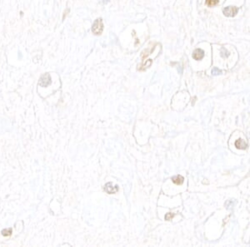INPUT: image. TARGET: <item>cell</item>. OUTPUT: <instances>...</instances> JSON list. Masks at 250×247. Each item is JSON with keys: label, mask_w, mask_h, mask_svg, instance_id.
Here are the masks:
<instances>
[{"label": "cell", "mask_w": 250, "mask_h": 247, "mask_svg": "<svg viewBox=\"0 0 250 247\" xmlns=\"http://www.w3.org/2000/svg\"><path fill=\"white\" fill-rule=\"evenodd\" d=\"M218 3V0H206V4L209 7L215 6Z\"/></svg>", "instance_id": "obj_9"}, {"label": "cell", "mask_w": 250, "mask_h": 247, "mask_svg": "<svg viewBox=\"0 0 250 247\" xmlns=\"http://www.w3.org/2000/svg\"><path fill=\"white\" fill-rule=\"evenodd\" d=\"M11 234H12V229H11V228L5 229V230H3V231H2V235H3V236H9Z\"/></svg>", "instance_id": "obj_10"}, {"label": "cell", "mask_w": 250, "mask_h": 247, "mask_svg": "<svg viewBox=\"0 0 250 247\" xmlns=\"http://www.w3.org/2000/svg\"><path fill=\"white\" fill-rule=\"evenodd\" d=\"M221 73H222L221 70H219L218 68H214L212 69V75L217 76L221 74Z\"/></svg>", "instance_id": "obj_11"}, {"label": "cell", "mask_w": 250, "mask_h": 247, "mask_svg": "<svg viewBox=\"0 0 250 247\" xmlns=\"http://www.w3.org/2000/svg\"><path fill=\"white\" fill-rule=\"evenodd\" d=\"M104 191L109 194H114L118 191V185H113L112 182H108L104 185Z\"/></svg>", "instance_id": "obj_3"}, {"label": "cell", "mask_w": 250, "mask_h": 247, "mask_svg": "<svg viewBox=\"0 0 250 247\" xmlns=\"http://www.w3.org/2000/svg\"><path fill=\"white\" fill-rule=\"evenodd\" d=\"M172 181H173V182L175 183L176 185H181V184H183V181H184V178H183L182 176H176V177H174L172 178Z\"/></svg>", "instance_id": "obj_7"}, {"label": "cell", "mask_w": 250, "mask_h": 247, "mask_svg": "<svg viewBox=\"0 0 250 247\" xmlns=\"http://www.w3.org/2000/svg\"><path fill=\"white\" fill-rule=\"evenodd\" d=\"M174 216V214H172V213H168L166 216H165V220H169L172 219Z\"/></svg>", "instance_id": "obj_14"}, {"label": "cell", "mask_w": 250, "mask_h": 247, "mask_svg": "<svg viewBox=\"0 0 250 247\" xmlns=\"http://www.w3.org/2000/svg\"><path fill=\"white\" fill-rule=\"evenodd\" d=\"M238 12V8L234 6H229L226 7L223 9V14L227 17H234Z\"/></svg>", "instance_id": "obj_2"}, {"label": "cell", "mask_w": 250, "mask_h": 247, "mask_svg": "<svg viewBox=\"0 0 250 247\" xmlns=\"http://www.w3.org/2000/svg\"><path fill=\"white\" fill-rule=\"evenodd\" d=\"M234 204H235V201H233V200L227 201V202H226V207H227V209H230L231 207H233V206H234Z\"/></svg>", "instance_id": "obj_13"}, {"label": "cell", "mask_w": 250, "mask_h": 247, "mask_svg": "<svg viewBox=\"0 0 250 247\" xmlns=\"http://www.w3.org/2000/svg\"><path fill=\"white\" fill-rule=\"evenodd\" d=\"M38 84L41 86V87H48L51 84V77H50V75L49 73H46L44 75H43L39 80V82Z\"/></svg>", "instance_id": "obj_4"}, {"label": "cell", "mask_w": 250, "mask_h": 247, "mask_svg": "<svg viewBox=\"0 0 250 247\" xmlns=\"http://www.w3.org/2000/svg\"><path fill=\"white\" fill-rule=\"evenodd\" d=\"M203 57H204V52L200 48L195 49L194 52L193 53V57L195 60H201L203 58Z\"/></svg>", "instance_id": "obj_5"}, {"label": "cell", "mask_w": 250, "mask_h": 247, "mask_svg": "<svg viewBox=\"0 0 250 247\" xmlns=\"http://www.w3.org/2000/svg\"><path fill=\"white\" fill-rule=\"evenodd\" d=\"M154 48H155V47H153V48H148V49H145V50L142 53V55H141V56H142V58L144 59V57H147L150 54V53H152V52L153 51Z\"/></svg>", "instance_id": "obj_8"}, {"label": "cell", "mask_w": 250, "mask_h": 247, "mask_svg": "<svg viewBox=\"0 0 250 247\" xmlns=\"http://www.w3.org/2000/svg\"><path fill=\"white\" fill-rule=\"evenodd\" d=\"M247 143L242 140V139H239V140H237L235 142V146H236L238 149H241V150H244L247 148Z\"/></svg>", "instance_id": "obj_6"}, {"label": "cell", "mask_w": 250, "mask_h": 247, "mask_svg": "<svg viewBox=\"0 0 250 247\" xmlns=\"http://www.w3.org/2000/svg\"><path fill=\"white\" fill-rule=\"evenodd\" d=\"M104 30V23L101 18H98L94 21L93 26H92V32L95 35H99L102 34Z\"/></svg>", "instance_id": "obj_1"}, {"label": "cell", "mask_w": 250, "mask_h": 247, "mask_svg": "<svg viewBox=\"0 0 250 247\" xmlns=\"http://www.w3.org/2000/svg\"><path fill=\"white\" fill-rule=\"evenodd\" d=\"M229 55V53L224 48H223L222 49H221V56H222L223 57H227Z\"/></svg>", "instance_id": "obj_12"}]
</instances>
